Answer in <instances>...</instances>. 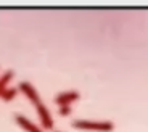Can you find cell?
<instances>
[{
	"instance_id": "1",
	"label": "cell",
	"mask_w": 148,
	"mask_h": 132,
	"mask_svg": "<svg viewBox=\"0 0 148 132\" xmlns=\"http://www.w3.org/2000/svg\"><path fill=\"white\" fill-rule=\"evenodd\" d=\"M73 127L84 129V131H98V132H111L114 124L111 121H87V119H74Z\"/></svg>"
},
{
	"instance_id": "2",
	"label": "cell",
	"mask_w": 148,
	"mask_h": 132,
	"mask_svg": "<svg viewBox=\"0 0 148 132\" xmlns=\"http://www.w3.org/2000/svg\"><path fill=\"white\" fill-rule=\"evenodd\" d=\"M79 92L76 90H68V92H61V94H58L55 98V102L58 103L60 107H69V103L76 102V100L79 98Z\"/></svg>"
},
{
	"instance_id": "3",
	"label": "cell",
	"mask_w": 148,
	"mask_h": 132,
	"mask_svg": "<svg viewBox=\"0 0 148 132\" xmlns=\"http://www.w3.org/2000/svg\"><path fill=\"white\" fill-rule=\"evenodd\" d=\"M19 89H21V90L26 94V97H27V98H29L32 103H36V105H39V103H40L39 94H37V90L32 87V84H29L27 81H23V82H19Z\"/></svg>"
},
{
	"instance_id": "4",
	"label": "cell",
	"mask_w": 148,
	"mask_h": 132,
	"mask_svg": "<svg viewBox=\"0 0 148 132\" xmlns=\"http://www.w3.org/2000/svg\"><path fill=\"white\" fill-rule=\"evenodd\" d=\"M37 111H39V118H40V121H42V126H44L45 129H52L53 121H52V116H50L48 110L45 108V105L39 103V105H37Z\"/></svg>"
},
{
	"instance_id": "5",
	"label": "cell",
	"mask_w": 148,
	"mask_h": 132,
	"mask_svg": "<svg viewBox=\"0 0 148 132\" xmlns=\"http://www.w3.org/2000/svg\"><path fill=\"white\" fill-rule=\"evenodd\" d=\"M15 121L18 122L24 131H27V132H42V129H39L34 122H31L27 118L21 116V114H15Z\"/></svg>"
},
{
	"instance_id": "6",
	"label": "cell",
	"mask_w": 148,
	"mask_h": 132,
	"mask_svg": "<svg viewBox=\"0 0 148 132\" xmlns=\"http://www.w3.org/2000/svg\"><path fill=\"white\" fill-rule=\"evenodd\" d=\"M11 77H13V71H7L5 73V76L0 79V97H2V94H3L5 90H7V84H8V81H10Z\"/></svg>"
},
{
	"instance_id": "7",
	"label": "cell",
	"mask_w": 148,
	"mask_h": 132,
	"mask_svg": "<svg viewBox=\"0 0 148 132\" xmlns=\"http://www.w3.org/2000/svg\"><path fill=\"white\" fill-rule=\"evenodd\" d=\"M16 94H18V89H7V90L3 92V94H2V98L5 100V102H10V100H13V97L16 95Z\"/></svg>"
},
{
	"instance_id": "8",
	"label": "cell",
	"mask_w": 148,
	"mask_h": 132,
	"mask_svg": "<svg viewBox=\"0 0 148 132\" xmlns=\"http://www.w3.org/2000/svg\"><path fill=\"white\" fill-rule=\"evenodd\" d=\"M71 113V107H60V114L61 116H66Z\"/></svg>"
},
{
	"instance_id": "9",
	"label": "cell",
	"mask_w": 148,
	"mask_h": 132,
	"mask_svg": "<svg viewBox=\"0 0 148 132\" xmlns=\"http://www.w3.org/2000/svg\"><path fill=\"white\" fill-rule=\"evenodd\" d=\"M56 132H61V131H56Z\"/></svg>"
}]
</instances>
